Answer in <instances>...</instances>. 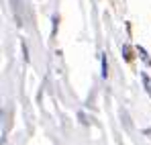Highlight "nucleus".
I'll use <instances>...</instances> for the list:
<instances>
[{
	"label": "nucleus",
	"mask_w": 151,
	"mask_h": 145,
	"mask_svg": "<svg viewBox=\"0 0 151 145\" xmlns=\"http://www.w3.org/2000/svg\"><path fill=\"white\" fill-rule=\"evenodd\" d=\"M137 51H139V55H141V59H143V61H145V63H147V66L151 68V57L147 55V51H145V47H137Z\"/></svg>",
	"instance_id": "1"
},
{
	"label": "nucleus",
	"mask_w": 151,
	"mask_h": 145,
	"mask_svg": "<svg viewBox=\"0 0 151 145\" xmlns=\"http://www.w3.org/2000/svg\"><path fill=\"white\" fill-rule=\"evenodd\" d=\"M108 76V63H106V57H102V78Z\"/></svg>",
	"instance_id": "4"
},
{
	"label": "nucleus",
	"mask_w": 151,
	"mask_h": 145,
	"mask_svg": "<svg viewBox=\"0 0 151 145\" xmlns=\"http://www.w3.org/2000/svg\"><path fill=\"white\" fill-rule=\"evenodd\" d=\"M141 80H143V84H145V90H147V94L151 96V82H149V76L145 72H141Z\"/></svg>",
	"instance_id": "2"
},
{
	"label": "nucleus",
	"mask_w": 151,
	"mask_h": 145,
	"mask_svg": "<svg viewBox=\"0 0 151 145\" xmlns=\"http://www.w3.org/2000/svg\"><path fill=\"white\" fill-rule=\"evenodd\" d=\"M123 53H125L127 61H133V53H131V47H129V45H123Z\"/></svg>",
	"instance_id": "3"
}]
</instances>
